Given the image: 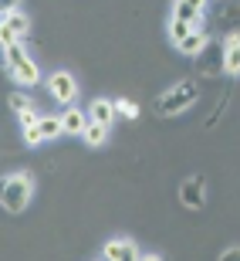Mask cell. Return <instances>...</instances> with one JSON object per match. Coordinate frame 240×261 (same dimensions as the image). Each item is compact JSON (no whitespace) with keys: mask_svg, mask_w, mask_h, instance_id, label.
Listing matches in <instances>:
<instances>
[{"mask_svg":"<svg viewBox=\"0 0 240 261\" xmlns=\"http://www.w3.org/2000/svg\"><path fill=\"white\" fill-rule=\"evenodd\" d=\"M203 14H206V4H200V0H176L173 4V17L190 28H203Z\"/></svg>","mask_w":240,"mask_h":261,"instance_id":"obj_8","label":"cell"},{"mask_svg":"<svg viewBox=\"0 0 240 261\" xmlns=\"http://www.w3.org/2000/svg\"><path fill=\"white\" fill-rule=\"evenodd\" d=\"M31 197H34V173L20 170V173H7L0 180V203H4L10 214L27 211Z\"/></svg>","mask_w":240,"mask_h":261,"instance_id":"obj_2","label":"cell"},{"mask_svg":"<svg viewBox=\"0 0 240 261\" xmlns=\"http://www.w3.org/2000/svg\"><path fill=\"white\" fill-rule=\"evenodd\" d=\"M20 133H24V143L27 146H44V139H41V129L34 126V129H20Z\"/></svg>","mask_w":240,"mask_h":261,"instance_id":"obj_20","label":"cell"},{"mask_svg":"<svg viewBox=\"0 0 240 261\" xmlns=\"http://www.w3.org/2000/svg\"><path fill=\"white\" fill-rule=\"evenodd\" d=\"M17 122H20V129H34V126L41 122L38 109H31V112H20V116H17Z\"/></svg>","mask_w":240,"mask_h":261,"instance_id":"obj_19","label":"cell"},{"mask_svg":"<svg viewBox=\"0 0 240 261\" xmlns=\"http://www.w3.org/2000/svg\"><path fill=\"white\" fill-rule=\"evenodd\" d=\"M48 92L54 102H61V106H75V98H78V82L71 78V71H54V75L48 78Z\"/></svg>","mask_w":240,"mask_h":261,"instance_id":"obj_5","label":"cell"},{"mask_svg":"<svg viewBox=\"0 0 240 261\" xmlns=\"http://www.w3.org/2000/svg\"><path fill=\"white\" fill-rule=\"evenodd\" d=\"M217 28L223 38H240V4H223L217 14Z\"/></svg>","mask_w":240,"mask_h":261,"instance_id":"obj_9","label":"cell"},{"mask_svg":"<svg viewBox=\"0 0 240 261\" xmlns=\"http://www.w3.org/2000/svg\"><path fill=\"white\" fill-rule=\"evenodd\" d=\"M179 203L190 207V211H203L206 207V187H203L200 176H186L179 184Z\"/></svg>","mask_w":240,"mask_h":261,"instance_id":"obj_6","label":"cell"},{"mask_svg":"<svg viewBox=\"0 0 240 261\" xmlns=\"http://www.w3.org/2000/svg\"><path fill=\"white\" fill-rule=\"evenodd\" d=\"M220 48H223V71L237 78L240 75V38H223Z\"/></svg>","mask_w":240,"mask_h":261,"instance_id":"obj_11","label":"cell"},{"mask_svg":"<svg viewBox=\"0 0 240 261\" xmlns=\"http://www.w3.org/2000/svg\"><path fill=\"white\" fill-rule=\"evenodd\" d=\"M88 122H98V126H112L115 122V106H112V98H95L92 109L85 112Z\"/></svg>","mask_w":240,"mask_h":261,"instance_id":"obj_12","label":"cell"},{"mask_svg":"<svg viewBox=\"0 0 240 261\" xmlns=\"http://www.w3.org/2000/svg\"><path fill=\"white\" fill-rule=\"evenodd\" d=\"M115 106V116H125V119H139V106H135L132 98H118V102H112Z\"/></svg>","mask_w":240,"mask_h":261,"instance_id":"obj_18","label":"cell"},{"mask_svg":"<svg viewBox=\"0 0 240 261\" xmlns=\"http://www.w3.org/2000/svg\"><path fill=\"white\" fill-rule=\"evenodd\" d=\"M4 58H7L10 78H14L20 88H34L41 82V68H38V61L27 55L24 44H10V48H4Z\"/></svg>","mask_w":240,"mask_h":261,"instance_id":"obj_3","label":"cell"},{"mask_svg":"<svg viewBox=\"0 0 240 261\" xmlns=\"http://www.w3.org/2000/svg\"><path fill=\"white\" fill-rule=\"evenodd\" d=\"M196 98H200V82H196V78H183V82L169 85L163 95L156 98V112L163 119H176L179 112L196 106Z\"/></svg>","mask_w":240,"mask_h":261,"instance_id":"obj_1","label":"cell"},{"mask_svg":"<svg viewBox=\"0 0 240 261\" xmlns=\"http://www.w3.org/2000/svg\"><path fill=\"white\" fill-rule=\"evenodd\" d=\"M206 44H210V38H206V31L203 28H193V34L179 44V51L186 55V58H200L203 51H206Z\"/></svg>","mask_w":240,"mask_h":261,"instance_id":"obj_13","label":"cell"},{"mask_svg":"<svg viewBox=\"0 0 240 261\" xmlns=\"http://www.w3.org/2000/svg\"><path fill=\"white\" fill-rule=\"evenodd\" d=\"M217 261H240V248H223V254Z\"/></svg>","mask_w":240,"mask_h":261,"instance_id":"obj_21","label":"cell"},{"mask_svg":"<svg viewBox=\"0 0 240 261\" xmlns=\"http://www.w3.org/2000/svg\"><path fill=\"white\" fill-rule=\"evenodd\" d=\"M7 106H10V112H31L34 109V98L31 95H24V92H14V95H7Z\"/></svg>","mask_w":240,"mask_h":261,"instance_id":"obj_17","label":"cell"},{"mask_svg":"<svg viewBox=\"0 0 240 261\" xmlns=\"http://www.w3.org/2000/svg\"><path fill=\"white\" fill-rule=\"evenodd\" d=\"M166 31H169V41H173L176 48H179L183 41H186V38L193 34V28H190V24H183V20H176V17H169V28H166Z\"/></svg>","mask_w":240,"mask_h":261,"instance_id":"obj_16","label":"cell"},{"mask_svg":"<svg viewBox=\"0 0 240 261\" xmlns=\"http://www.w3.org/2000/svg\"><path fill=\"white\" fill-rule=\"evenodd\" d=\"M81 139H85V146H92V149H98V146H105L108 139V126H98V122H88L85 133H81Z\"/></svg>","mask_w":240,"mask_h":261,"instance_id":"obj_14","label":"cell"},{"mask_svg":"<svg viewBox=\"0 0 240 261\" xmlns=\"http://www.w3.org/2000/svg\"><path fill=\"white\" fill-rule=\"evenodd\" d=\"M4 17H0V44L10 48V44H24V38L31 34V17L17 4H4Z\"/></svg>","mask_w":240,"mask_h":261,"instance_id":"obj_4","label":"cell"},{"mask_svg":"<svg viewBox=\"0 0 240 261\" xmlns=\"http://www.w3.org/2000/svg\"><path fill=\"white\" fill-rule=\"evenodd\" d=\"M139 261H163V254H139Z\"/></svg>","mask_w":240,"mask_h":261,"instance_id":"obj_22","label":"cell"},{"mask_svg":"<svg viewBox=\"0 0 240 261\" xmlns=\"http://www.w3.org/2000/svg\"><path fill=\"white\" fill-rule=\"evenodd\" d=\"M58 122H61V133H65V136H81L85 126H88V116L78 106H68L65 112L58 116Z\"/></svg>","mask_w":240,"mask_h":261,"instance_id":"obj_10","label":"cell"},{"mask_svg":"<svg viewBox=\"0 0 240 261\" xmlns=\"http://www.w3.org/2000/svg\"><path fill=\"white\" fill-rule=\"evenodd\" d=\"M38 129H41V139H44V143H51V139H58V136H65V133H61V122H58V116H41Z\"/></svg>","mask_w":240,"mask_h":261,"instance_id":"obj_15","label":"cell"},{"mask_svg":"<svg viewBox=\"0 0 240 261\" xmlns=\"http://www.w3.org/2000/svg\"><path fill=\"white\" fill-rule=\"evenodd\" d=\"M102 261H139V248L129 238H112L102 248Z\"/></svg>","mask_w":240,"mask_h":261,"instance_id":"obj_7","label":"cell"}]
</instances>
